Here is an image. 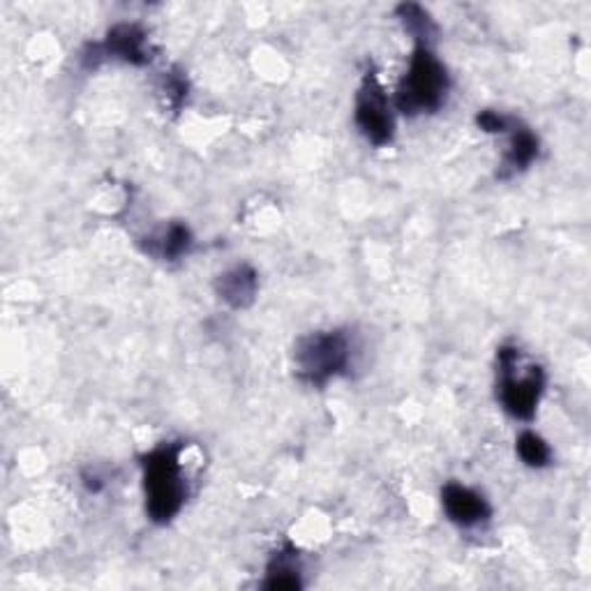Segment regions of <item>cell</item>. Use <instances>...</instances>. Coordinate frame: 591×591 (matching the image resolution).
<instances>
[{"label":"cell","mask_w":591,"mask_h":591,"mask_svg":"<svg viewBox=\"0 0 591 591\" xmlns=\"http://www.w3.org/2000/svg\"><path fill=\"white\" fill-rule=\"evenodd\" d=\"M183 444H162L141 457L146 516L156 525L174 520L187 500Z\"/></svg>","instance_id":"1"},{"label":"cell","mask_w":591,"mask_h":591,"mask_svg":"<svg viewBox=\"0 0 591 591\" xmlns=\"http://www.w3.org/2000/svg\"><path fill=\"white\" fill-rule=\"evenodd\" d=\"M451 90V76L446 65L436 59L428 45H416L407 72L395 90V109L405 116H423L446 104Z\"/></svg>","instance_id":"2"},{"label":"cell","mask_w":591,"mask_h":591,"mask_svg":"<svg viewBox=\"0 0 591 591\" xmlns=\"http://www.w3.org/2000/svg\"><path fill=\"white\" fill-rule=\"evenodd\" d=\"M354 364V342L347 331H317L296 342L294 366L300 381L327 386Z\"/></svg>","instance_id":"3"},{"label":"cell","mask_w":591,"mask_h":591,"mask_svg":"<svg viewBox=\"0 0 591 591\" xmlns=\"http://www.w3.org/2000/svg\"><path fill=\"white\" fill-rule=\"evenodd\" d=\"M500 384L497 397L504 411L518 421H531L537 416L541 395L545 389V374L539 366H529L522 370L520 352L516 347H500L497 352Z\"/></svg>","instance_id":"4"},{"label":"cell","mask_w":591,"mask_h":591,"mask_svg":"<svg viewBox=\"0 0 591 591\" xmlns=\"http://www.w3.org/2000/svg\"><path fill=\"white\" fill-rule=\"evenodd\" d=\"M354 119L360 135H364L372 146H386L393 141L395 132L393 109L386 98V90L379 84L374 72H368L364 84H360V90L356 95Z\"/></svg>","instance_id":"5"},{"label":"cell","mask_w":591,"mask_h":591,"mask_svg":"<svg viewBox=\"0 0 591 591\" xmlns=\"http://www.w3.org/2000/svg\"><path fill=\"white\" fill-rule=\"evenodd\" d=\"M102 61H121L127 65L150 63L146 30L137 24L113 26L102 42L90 45L84 53V63L88 67H98Z\"/></svg>","instance_id":"6"},{"label":"cell","mask_w":591,"mask_h":591,"mask_svg":"<svg viewBox=\"0 0 591 591\" xmlns=\"http://www.w3.org/2000/svg\"><path fill=\"white\" fill-rule=\"evenodd\" d=\"M442 506L448 520L463 529L481 527L492 518V506L481 492L463 483H446L442 488Z\"/></svg>","instance_id":"7"},{"label":"cell","mask_w":591,"mask_h":591,"mask_svg":"<svg viewBox=\"0 0 591 591\" xmlns=\"http://www.w3.org/2000/svg\"><path fill=\"white\" fill-rule=\"evenodd\" d=\"M257 290H259L257 271L247 263L234 266V269L224 271L216 280V294L220 296V300H224L229 308L236 310L247 308V305L257 298Z\"/></svg>","instance_id":"8"},{"label":"cell","mask_w":591,"mask_h":591,"mask_svg":"<svg viewBox=\"0 0 591 591\" xmlns=\"http://www.w3.org/2000/svg\"><path fill=\"white\" fill-rule=\"evenodd\" d=\"M193 243H195V238H193V232H189L187 224L171 222L162 234L148 238L146 253L152 257H160L164 261H176L189 253Z\"/></svg>","instance_id":"9"},{"label":"cell","mask_w":591,"mask_h":591,"mask_svg":"<svg viewBox=\"0 0 591 591\" xmlns=\"http://www.w3.org/2000/svg\"><path fill=\"white\" fill-rule=\"evenodd\" d=\"M537 158H539V139H537V135H533L531 130H527V127H522L518 123H513L504 167L510 171V174H516V171L527 169Z\"/></svg>","instance_id":"10"},{"label":"cell","mask_w":591,"mask_h":591,"mask_svg":"<svg viewBox=\"0 0 591 591\" xmlns=\"http://www.w3.org/2000/svg\"><path fill=\"white\" fill-rule=\"evenodd\" d=\"M300 582V566L296 552H278L273 562L266 570V589H298Z\"/></svg>","instance_id":"11"},{"label":"cell","mask_w":591,"mask_h":591,"mask_svg":"<svg viewBox=\"0 0 591 591\" xmlns=\"http://www.w3.org/2000/svg\"><path fill=\"white\" fill-rule=\"evenodd\" d=\"M397 16H399V22H403L405 30L416 40V45L430 47L436 28H434V22L430 19L426 8L416 5V3H403L397 8Z\"/></svg>","instance_id":"12"},{"label":"cell","mask_w":591,"mask_h":591,"mask_svg":"<svg viewBox=\"0 0 591 591\" xmlns=\"http://www.w3.org/2000/svg\"><path fill=\"white\" fill-rule=\"evenodd\" d=\"M516 451L520 460L531 467V469H543L552 463V448L550 444L543 440L541 434L525 430L518 434L516 440Z\"/></svg>","instance_id":"13"},{"label":"cell","mask_w":591,"mask_h":591,"mask_svg":"<svg viewBox=\"0 0 591 591\" xmlns=\"http://www.w3.org/2000/svg\"><path fill=\"white\" fill-rule=\"evenodd\" d=\"M513 123L516 121H510L508 116H504V113L492 111V109H485L476 116V125H479V130L488 132V135H508Z\"/></svg>","instance_id":"14"},{"label":"cell","mask_w":591,"mask_h":591,"mask_svg":"<svg viewBox=\"0 0 591 591\" xmlns=\"http://www.w3.org/2000/svg\"><path fill=\"white\" fill-rule=\"evenodd\" d=\"M82 479H84V485H86V490H88L90 494H100V492L104 490L102 476H98L95 471H86V473L82 476Z\"/></svg>","instance_id":"15"}]
</instances>
